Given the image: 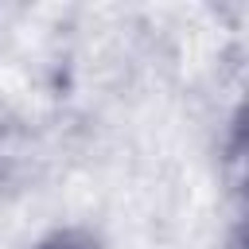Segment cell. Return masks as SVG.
<instances>
[{"label": "cell", "instance_id": "cell-1", "mask_svg": "<svg viewBox=\"0 0 249 249\" xmlns=\"http://www.w3.org/2000/svg\"><path fill=\"white\" fill-rule=\"evenodd\" d=\"M35 249H101V241L89 230H54L47 233Z\"/></svg>", "mask_w": 249, "mask_h": 249}]
</instances>
